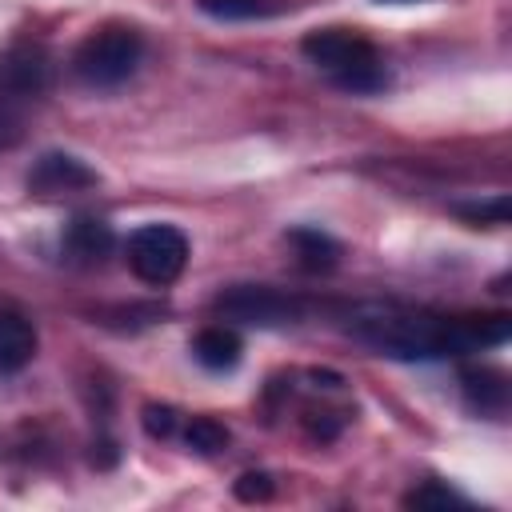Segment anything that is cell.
<instances>
[{
	"mask_svg": "<svg viewBox=\"0 0 512 512\" xmlns=\"http://www.w3.org/2000/svg\"><path fill=\"white\" fill-rule=\"evenodd\" d=\"M468 220H492V224H504L508 220V200L504 196H496L492 204H468V208H460Z\"/></svg>",
	"mask_w": 512,
	"mask_h": 512,
	"instance_id": "cell-19",
	"label": "cell"
},
{
	"mask_svg": "<svg viewBox=\"0 0 512 512\" xmlns=\"http://www.w3.org/2000/svg\"><path fill=\"white\" fill-rule=\"evenodd\" d=\"M288 240H292L300 264H304L308 272H328V268L336 264V256H340V244H336L328 232H320V228H292Z\"/></svg>",
	"mask_w": 512,
	"mask_h": 512,
	"instance_id": "cell-12",
	"label": "cell"
},
{
	"mask_svg": "<svg viewBox=\"0 0 512 512\" xmlns=\"http://www.w3.org/2000/svg\"><path fill=\"white\" fill-rule=\"evenodd\" d=\"M380 4H384V0H380ZM388 4H408V0H388Z\"/></svg>",
	"mask_w": 512,
	"mask_h": 512,
	"instance_id": "cell-20",
	"label": "cell"
},
{
	"mask_svg": "<svg viewBox=\"0 0 512 512\" xmlns=\"http://www.w3.org/2000/svg\"><path fill=\"white\" fill-rule=\"evenodd\" d=\"M144 428H148V436H172V428H176V412L172 408H144Z\"/></svg>",
	"mask_w": 512,
	"mask_h": 512,
	"instance_id": "cell-18",
	"label": "cell"
},
{
	"mask_svg": "<svg viewBox=\"0 0 512 512\" xmlns=\"http://www.w3.org/2000/svg\"><path fill=\"white\" fill-rule=\"evenodd\" d=\"M216 312L248 328H288L304 316V304L268 284H232L216 296Z\"/></svg>",
	"mask_w": 512,
	"mask_h": 512,
	"instance_id": "cell-4",
	"label": "cell"
},
{
	"mask_svg": "<svg viewBox=\"0 0 512 512\" xmlns=\"http://www.w3.org/2000/svg\"><path fill=\"white\" fill-rule=\"evenodd\" d=\"M188 264V240L172 224H144L128 236V268L144 284H172Z\"/></svg>",
	"mask_w": 512,
	"mask_h": 512,
	"instance_id": "cell-5",
	"label": "cell"
},
{
	"mask_svg": "<svg viewBox=\"0 0 512 512\" xmlns=\"http://www.w3.org/2000/svg\"><path fill=\"white\" fill-rule=\"evenodd\" d=\"M236 496H240V500H268V496H272V480H268L264 472H244V476L236 480Z\"/></svg>",
	"mask_w": 512,
	"mask_h": 512,
	"instance_id": "cell-17",
	"label": "cell"
},
{
	"mask_svg": "<svg viewBox=\"0 0 512 512\" xmlns=\"http://www.w3.org/2000/svg\"><path fill=\"white\" fill-rule=\"evenodd\" d=\"M28 100L12 96L0 88V148H12L24 140V124H28Z\"/></svg>",
	"mask_w": 512,
	"mask_h": 512,
	"instance_id": "cell-13",
	"label": "cell"
},
{
	"mask_svg": "<svg viewBox=\"0 0 512 512\" xmlns=\"http://www.w3.org/2000/svg\"><path fill=\"white\" fill-rule=\"evenodd\" d=\"M52 72H56V60L40 40H16L0 56V88L28 104H36L52 88Z\"/></svg>",
	"mask_w": 512,
	"mask_h": 512,
	"instance_id": "cell-6",
	"label": "cell"
},
{
	"mask_svg": "<svg viewBox=\"0 0 512 512\" xmlns=\"http://www.w3.org/2000/svg\"><path fill=\"white\" fill-rule=\"evenodd\" d=\"M464 396H468V404L476 412L500 416L504 412V400H508L504 372H496V368H464Z\"/></svg>",
	"mask_w": 512,
	"mask_h": 512,
	"instance_id": "cell-11",
	"label": "cell"
},
{
	"mask_svg": "<svg viewBox=\"0 0 512 512\" xmlns=\"http://www.w3.org/2000/svg\"><path fill=\"white\" fill-rule=\"evenodd\" d=\"M140 56H144L140 32H136V28H124V24H108V28L92 32V36L76 48L72 72H76V80L88 84V88H116V84H124V80L136 72Z\"/></svg>",
	"mask_w": 512,
	"mask_h": 512,
	"instance_id": "cell-3",
	"label": "cell"
},
{
	"mask_svg": "<svg viewBox=\"0 0 512 512\" xmlns=\"http://www.w3.org/2000/svg\"><path fill=\"white\" fill-rule=\"evenodd\" d=\"M404 504H408V508H464L468 500H464L460 492H452V488L428 480L424 488H412V492L404 496Z\"/></svg>",
	"mask_w": 512,
	"mask_h": 512,
	"instance_id": "cell-16",
	"label": "cell"
},
{
	"mask_svg": "<svg viewBox=\"0 0 512 512\" xmlns=\"http://www.w3.org/2000/svg\"><path fill=\"white\" fill-rule=\"evenodd\" d=\"M240 336L232 332V328H224V324H212V328H200L196 332V340H192V356H196V364L200 368H208V372H228V368H236L240 364Z\"/></svg>",
	"mask_w": 512,
	"mask_h": 512,
	"instance_id": "cell-10",
	"label": "cell"
},
{
	"mask_svg": "<svg viewBox=\"0 0 512 512\" xmlns=\"http://www.w3.org/2000/svg\"><path fill=\"white\" fill-rule=\"evenodd\" d=\"M304 56L344 92L372 96L388 88V64L376 52L372 40L348 32V28H316L304 36Z\"/></svg>",
	"mask_w": 512,
	"mask_h": 512,
	"instance_id": "cell-2",
	"label": "cell"
},
{
	"mask_svg": "<svg viewBox=\"0 0 512 512\" xmlns=\"http://www.w3.org/2000/svg\"><path fill=\"white\" fill-rule=\"evenodd\" d=\"M184 440H188V448H192V452L212 456V452H220V448L228 444V428H224L220 420H212V416H196V420L188 424Z\"/></svg>",
	"mask_w": 512,
	"mask_h": 512,
	"instance_id": "cell-14",
	"label": "cell"
},
{
	"mask_svg": "<svg viewBox=\"0 0 512 512\" xmlns=\"http://www.w3.org/2000/svg\"><path fill=\"white\" fill-rule=\"evenodd\" d=\"M200 8L212 16V20H256V16H268V0H200Z\"/></svg>",
	"mask_w": 512,
	"mask_h": 512,
	"instance_id": "cell-15",
	"label": "cell"
},
{
	"mask_svg": "<svg viewBox=\"0 0 512 512\" xmlns=\"http://www.w3.org/2000/svg\"><path fill=\"white\" fill-rule=\"evenodd\" d=\"M36 356V328L24 308L0 300V376L20 372Z\"/></svg>",
	"mask_w": 512,
	"mask_h": 512,
	"instance_id": "cell-8",
	"label": "cell"
},
{
	"mask_svg": "<svg viewBox=\"0 0 512 512\" xmlns=\"http://www.w3.org/2000/svg\"><path fill=\"white\" fill-rule=\"evenodd\" d=\"M508 316H440L408 304H356L348 332L392 360H440L508 340Z\"/></svg>",
	"mask_w": 512,
	"mask_h": 512,
	"instance_id": "cell-1",
	"label": "cell"
},
{
	"mask_svg": "<svg viewBox=\"0 0 512 512\" xmlns=\"http://www.w3.org/2000/svg\"><path fill=\"white\" fill-rule=\"evenodd\" d=\"M96 184V172L68 156V152H44L32 172H28V188L40 192V196H56V192H80V188H92Z\"/></svg>",
	"mask_w": 512,
	"mask_h": 512,
	"instance_id": "cell-7",
	"label": "cell"
},
{
	"mask_svg": "<svg viewBox=\"0 0 512 512\" xmlns=\"http://www.w3.org/2000/svg\"><path fill=\"white\" fill-rule=\"evenodd\" d=\"M64 256L72 260V264H84V268H92V264H100L108 252H112V228L104 224V220H96V216H76L68 228H64Z\"/></svg>",
	"mask_w": 512,
	"mask_h": 512,
	"instance_id": "cell-9",
	"label": "cell"
}]
</instances>
